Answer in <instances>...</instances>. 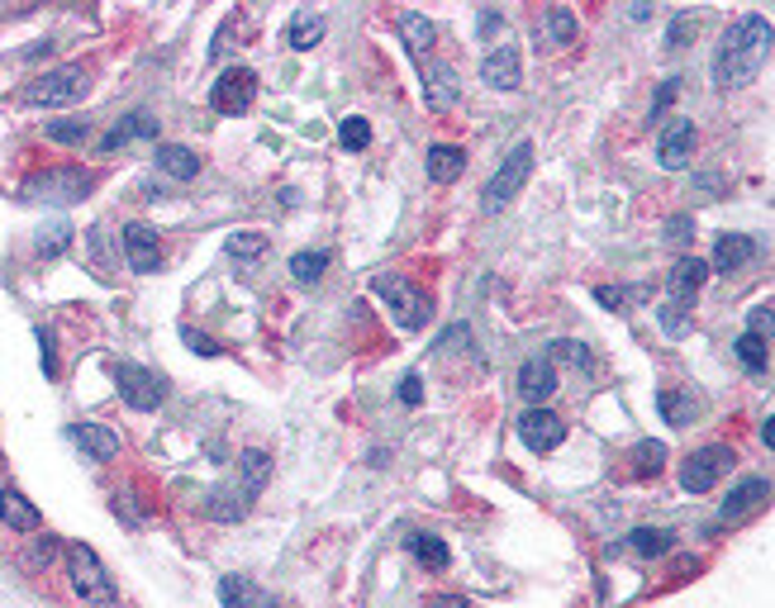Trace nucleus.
I'll list each match as a JSON object with an SVG mask.
<instances>
[{
  "label": "nucleus",
  "mask_w": 775,
  "mask_h": 608,
  "mask_svg": "<svg viewBox=\"0 0 775 608\" xmlns=\"http://www.w3.org/2000/svg\"><path fill=\"white\" fill-rule=\"evenodd\" d=\"M762 499H771V481H742L733 495L723 499V523H733V518H742V514H752Z\"/></svg>",
  "instance_id": "obj_23"
},
{
  "label": "nucleus",
  "mask_w": 775,
  "mask_h": 608,
  "mask_svg": "<svg viewBox=\"0 0 775 608\" xmlns=\"http://www.w3.org/2000/svg\"><path fill=\"white\" fill-rule=\"evenodd\" d=\"M462 171H467V153L462 148H452V143H434V148H428V177H434L438 185L457 181Z\"/></svg>",
  "instance_id": "obj_20"
},
{
  "label": "nucleus",
  "mask_w": 775,
  "mask_h": 608,
  "mask_svg": "<svg viewBox=\"0 0 775 608\" xmlns=\"http://www.w3.org/2000/svg\"><path fill=\"white\" fill-rule=\"evenodd\" d=\"M186 342H191L200 357H214V352H220V347H214V342L205 338V333H195V328H186Z\"/></svg>",
  "instance_id": "obj_47"
},
{
  "label": "nucleus",
  "mask_w": 775,
  "mask_h": 608,
  "mask_svg": "<svg viewBox=\"0 0 775 608\" xmlns=\"http://www.w3.org/2000/svg\"><path fill=\"white\" fill-rule=\"evenodd\" d=\"M690 238H695V219H690V214H671V219H666V243H671V248H685Z\"/></svg>",
  "instance_id": "obj_38"
},
{
  "label": "nucleus",
  "mask_w": 775,
  "mask_h": 608,
  "mask_svg": "<svg viewBox=\"0 0 775 608\" xmlns=\"http://www.w3.org/2000/svg\"><path fill=\"white\" fill-rule=\"evenodd\" d=\"M328 262H334V257H328V252H300L295 262H291V271H295L300 281H319Z\"/></svg>",
  "instance_id": "obj_36"
},
{
  "label": "nucleus",
  "mask_w": 775,
  "mask_h": 608,
  "mask_svg": "<svg viewBox=\"0 0 775 608\" xmlns=\"http://www.w3.org/2000/svg\"><path fill=\"white\" fill-rule=\"evenodd\" d=\"M400 34H405V43L419 57H428L434 53V24L424 20V14H400Z\"/></svg>",
  "instance_id": "obj_28"
},
{
  "label": "nucleus",
  "mask_w": 775,
  "mask_h": 608,
  "mask_svg": "<svg viewBox=\"0 0 775 608\" xmlns=\"http://www.w3.org/2000/svg\"><path fill=\"white\" fill-rule=\"evenodd\" d=\"M557 357H566V361H576V367H591V352H585L581 342H557Z\"/></svg>",
  "instance_id": "obj_46"
},
{
  "label": "nucleus",
  "mask_w": 775,
  "mask_h": 608,
  "mask_svg": "<svg viewBox=\"0 0 775 608\" xmlns=\"http://www.w3.org/2000/svg\"><path fill=\"white\" fill-rule=\"evenodd\" d=\"M238 471H243V489H248V495H262V485L271 475V457L267 452H243Z\"/></svg>",
  "instance_id": "obj_29"
},
{
  "label": "nucleus",
  "mask_w": 775,
  "mask_h": 608,
  "mask_svg": "<svg viewBox=\"0 0 775 608\" xmlns=\"http://www.w3.org/2000/svg\"><path fill=\"white\" fill-rule=\"evenodd\" d=\"M766 57H771V20H762V14H742L719 43L714 81L719 86H748V81H756V71H762Z\"/></svg>",
  "instance_id": "obj_1"
},
{
  "label": "nucleus",
  "mask_w": 775,
  "mask_h": 608,
  "mask_svg": "<svg viewBox=\"0 0 775 608\" xmlns=\"http://www.w3.org/2000/svg\"><path fill=\"white\" fill-rule=\"evenodd\" d=\"M519 438H524L528 452H552V447L566 442V424L552 409H528L519 418Z\"/></svg>",
  "instance_id": "obj_10"
},
{
  "label": "nucleus",
  "mask_w": 775,
  "mask_h": 608,
  "mask_svg": "<svg viewBox=\"0 0 775 608\" xmlns=\"http://www.w3.org/2000/svg\"><path fill=\"white\" fill-rule=\"evenodd\" d=\"M752 257H756V243L748 234H723L719 248H714V271H738V267H748Z\"/></svg>",
  "instance_id": "obj_21"
},
{
  "label": "nucleus",
  "mask_w": 775,
  "mask_h": 608,
  "mask_svg": "<svg viewBox=\"0 0 775 608\" xmlns=\"http://www.w3.org/2000/svg\"><path fill=\"white\" fill-rule=\"evenodd\" d=\"M457 95H462V81H457V71L448 63H428L424 57V105L428 110H452Z\"/></svg>",
  "instance_id": "obj_12"
},
{
  "label": "nucleus",
  "mask_w": 775,
  "mask_h": 608,
  "mask_svg": "<svg viewBox=\"0 0 775 608\" xmlns=\"http://www.w3.org/2000/svg\"><path fill=\"white\" fill-rule=\"evenodd\" d=\"M319 38H324V20H319V14H295V20H291V43H295V48L305 53Z\"/></svg>",
  "instance_id": "obj_33"
},
{
  "label": "nucleus",
  "mask_w": 775,
  "mask_h": 608,
  "mask_svg": "<svg viewBox=\"0 0 775 608\" xmlns=\"http://www.w3.org/2000/svg\"><path fill=\"white\" fill-rule=\"evenodd\" d=\"M628 547H633L638 556H666L671 552V532L666 528H638L633 538H628Z\"/></svg>",
  "instance_id": "obj_31"
},
{
  "label": "nucleus",
  "mask_w": 775,
  "mask_h": 608,
  "mask_svg": "<svg viewBox=\"0 0 775 608\" xmlns=\"http://www.w3.org/2000/svg\"><path fill=\"white\" fill-rule=\"evenodd\" d=\"M0 518H5V528H14V532H38L43 528V514L20 495V489H0Z\"/></svg>",
  "instance_id": "obj_18"
},
{
  "label": "nucleus",
  "mask_w": 775,
  "mask_h": 608,
  "mask_svg": "<svg viewBox=\"0 0 775 608\" xmlns=\"http://www.w3.org/2000/svg\"><path fill=\"white\" fill-rule=\"evenodd\" d=\"M86 191H91V177L77 167L43 171V177H29V185H24L29 200H48V205H71V200H81Z\"/></svg>",
  "instance_id": "obj_5"
},
{
  "label": "nucleus",
  "mask_w": 775,
  "mask_h": 608,
  "mask_svg": "<svg viewBox=\"0 0 775 608\" xmlns=\"http://www.w3.org/2000/svg\"><path fill=\"white\" fill-rule=\"evenodd\" d=\"M409 547H414V556H419L428 571H448L452 552H448V542H442V538H428V532H424V538H414Z\"/></svg>",
  "instance_id": "obj_30"
},
{
  "label": "nucleus",
  "mask_w": 775,
  "mask_h": 608,
  "mask_svg": "<svg viewBox=\"0 0 775 608\" xmlns=\"http://www.w3.org/2000/svg\"><path fill=\"white\" fill-rule=\"evenodd\" d=\"M38 342H43V371H48V375H57V357H53V338H48V333H38Z\"/></svg>",
  "instance_id": "obj_48"
},
{
  "label": "nucleus",
  "mask_w": 775,
  "mask_h": 608,
  "mask_svg": "<svg viewBox=\"0 0 775 608\" xmlns=\"http://www.w3.org/2000/svg\"><path fill=\"white\" fill-rule=\"evenodd\" d=\"M656 409H662L666 424L685 428V424H690V418L699 414V404H695L690 395H681V390H662V395H656Z\"/></svg>",
  "instance_id": "obj_27"
},
{
  "label": "nucleus",
  "mask_w": 775,
  "mask_h": 608,
  "mask_svg": "<svg viewBox=\"0 0 775 608\" xmlns=\"http://www.w3.org/2000/svg\"><path fill=\"white\" fill-rule=\"evenodd\" d=\"M124 257L134 271H157V262H162V248H157V234L148 224H128L124 228Z\"/></svg>",
  "instance_id": "obj_15"
},
{
  "label": "nucleus",
  "mask_w": 775,
  "mask_h": 608,
  "mask_svg": "<svg viewBox=\"0 0 775 608\" xmlns=\"http://www.w3.org/2000/svg\"><path fill=\"white\" fill-rule=\"evenodd\" d=\"M690 153H695V124L671 120L662 128V138H656V162H662L666 171H681L685 162H690Z\"/></svg>",
  "instance_id": "obj_11"
},
{
  "label": "nucleus",
  "mask_w": 775,
  "mask_h": 608,
  "mask_svg": "<svg viewBox=\"0 0 775 608\" xmlns=\"http://www.w3.org/2000/svg\"><path fill=\"white\" fill-rule=\"evenodd\" d=\"M771 328H775L771 304H756V309L748 314V333H752V338H762V342H771Z\"/></svg>",
  "instance_id": "obj_40"
},
{
  "label": "nucleus",
  "mask_w": 775,
  "mask_h": 608,
  "mask_svg": "<svg viewBox=\"0 0 775 608\" xmlns=\"http://www.w3.org/2000/svg\"><path fill=\"white\" fill-rule=\"evenodd\" d=\"M114 381H120V395L134 404V409H157L162 404V375H153V371H143L134 367V361H124V367H114Z\"/></svg>",
  "instance_id": "obj_9"
},
{
  "label": "nucleus",
  "mask_w": 775,
  "mask_h": 608,
  "mask_svg": "<svg viewBox=\"0 0 775 608\" xmlns=\"http://www.w3.org/2000/svg\"><path fill=\"white\" fill-rule=\"evenodd\" d=\"M71 438L81 442V452L91 461H114V457H120V438H114L105 424H77V428H71Z\"/></svg>",
  "instance_id": "obj_19"
},
{
  "label": "nucleus",
  "mask_w": 775,
  "mask_h": 608,
  "mask_svg": "<svg viewBox=\"0 0 775 608\" xmlns=\"http://www.w3.org/2000/svg\"><path fill=\"white\" fill-rule=\"evenodd\" d=\"M595 300L605 309H638V304L652 300V291L648 285H595Z\"/></svg>",
  "instance_id": "obj_26"
},
{
  "label": "nucleus",
  "mask_w": 775,
  "mask_h": 608,
  "mask_svg": "<svg viewBox=\"0 0 775 608\" xmlns=\"http://www.w3.org/2000/svg\"><path fill=\"white\" fill-rule=\"evenodd\" d=\"M338 138H342V148H352V153H362L367 143H371V124L367 120H342V128H338Z\"/></svg>",
  "instance_id": "obj_37"
},
{
  "label": "nucleus",
  "mask_w": 775,
  "mask_h": 608,
  "mask_svg": "<svg viewBox=\"0 0 775 608\" xmlns=\"http://www.w3.org/2000/svg\"><path fill=\"white\" fill-rule=\"evenodd\" d=\"M53 143H86V134H91V124L86 120H53L48 128H43Z\"/></svg>",
  "instance_id": "obj_34"
},
{
  "label": "nucleus",
  "mask_w": 775,
  "mask_h": 608,
  "mask_svg": "<svg viewBox=\"0 0 775 608\" xmlns=\"http://www.w3.org/2000/svg\"><path fill=\"white\" fill-rule=\"evenodd\" d=\"M633 461H638V475H656V471L666 466V447L662 442H638Z\"/></svg>",
  "instance_id": "obj_35"
},
{
  "label": "nucleus",
  "mask_w": 775,
  "mask_h": 608,
  "mask_svg": "<svg viewBox=\"0 0 775 608\" xmlns=\"http://www.w3.org/2000/svg\"><path fill=\"white\" fill-rule=\"evenodd\" d=\"M538 38H542V43H552V48H562V43H576V14H571L566 5L542 10V20H538Z\"/></svg>",
  "instance_id": "obj_22"
},
{
  "label": "nucleus",
  "mask_w": 775,
  "mask_h": 608,
  "mask_svg": "<svg viewBox=\"0 0 775 608\" xmlns=\"http://www.w3.org/2000/svg\"><path fill=\"white\" fill-rule=\"evenodd\" d=\"M762 442H766V452L775 447V418H766V424H762Z\"/></svg>",
  "instance_id": "obj_51"
},
{
  "label": "nucleus",
  "mask_w": 775,
  "mask_h": 608,
  "mask_svg": "<svg viewBox=\"0 0 775 608\" xmlns=\"http://www.w3.org/2000/svg\"><path fill=\"white\" fill-rule=\"evenodd\" d=\"M120 134L124 138H153L157 134V120L148 110H138V114H128V124H120Z\"/></svg>",
  "instance_id": "obj_39"
},
{
  "label": "nucleus",
  "mask_w": 775,
  "mask_h": 608,
  "mask_svg": "<svg viewBox=\"0 0 775 608\" xmlns=\"http://www.w3.org/2000/svg\"><path fill=\"white\" fill-rule=\"evenodd\" d=\"M690 34H695V20L690 14H676V20H671V48H681Z\"/></svg>",
  "instance_id": "obj_44"
},
{
  "label": "nucleus",
  "mask_w": 775,
  "mask_h": 608,
  "mask_svg": "<svg viewBox=\"0 0 775 608\" xmlns=\"http://www.w3.org/2000/svg\"><path fill=\"white\" fill-rule=\"evenodd\" d=\"M157 167H162L167 177H177V181H191L200 171V157L191 148H181V143H162V148H157Z\"/></svg>",
  "instance_id": "obj_25"
},
{
  "label": "nucleus",
  "mask_w": 775,
  "mask_h": 608,
  "mask_svg": "<svg viewBox=\"0 0 775 608\" xmlns=\"http://www.w3.org/2000/svg\"><path fill=\"white\" fill-rule=\"evenodd\" d=\"M528 171H533V143H519V148H514L505 162H499V171L491 177V185H485V214H499L509 205L514 195L524 191V181H528Z\"/></svg>",
  "instance_id": "obj_4"
},
{
  "label": "nucleus",
  "mask_w": 775,
  "mask_h": 608,
  "mask_svg": "<svg viewBox=\"0 0 775 608\" xmlns=\"http://www.w3.org/2000/svg\"><path fill=\"white\" fill-rule=\"evenodd\" d=\"M220 604L224 608H281L262 585L243 581V575H224V581H220Z\"/></svg>",
  "instance_id": "obj_16"
},
{
  "label": "nucleus",
  "mask_w": 775,
  "mask_h": 608,
  "mask_svg": "<svg viewBox=\"0 0 775 608\" xmlns=\"http://www.w3.org/2000/svg\"><path fill=\"white\" fill-rule=\"evenodd\" d=\"M728 466H733V452H728V447H699V452L681 466V485L690 489V495H709Z\"/></svg>",
  "instance_id": "obj_6"
},
{
  "label": "nucleus",
  "mask_w": 775,
  "mask_h": 608,
  "mask_svg": "<svg viewBox=\"0 0 775 608\" xmlns=\"http://www.w3.org/2000/svg\"><path fill=\"white\" fill-rule=\"evenodd\" d=\"M262 248H267L262 234H234V243H228V252H234V257H257Z\"/></svg>",
  "instance_id": "obj_41"
},
{
  "label": "nucleus",
  "mask_w": 775,
  "mask_h": 608,
  "mask_svg": "<svg viewBox=\"0 0 775 608\" xmlns=\"http://www.w3.org/2000/svg\"><path fill=\"white\" fill-rule=\"evenodd\" d=\"M676 91H681V81H676V77L662 81V91H656V100H652V120H662L666 105H671V100H676Z\"/></svg>",
  "instance_id": "obj_43"
},
{
  "label": "nucleus",
  "mask_w": 775,
  "mask_h": 608,
  "mask_svg": "<svg viewBox=\"0 0 775 608\" xmlns=\"http://www.w3.org/2000/svg\"><path fill=\"white\" fill-rule=\"evenodd\" d=\"M34 556L43 561V566H48V561L57 556V542H53V538H43V542H38V552H34Z\"/></svg>",
  "instance_id": "obj_50"
},
{
  "label": "nucleus",
  "mask_w": 775,
  "mask_h": 608,
  "mask_svg": "<svg viewBox=\"0 0 775 608\" xmlns=\"http://www.w3.org/2000/svg\"><path fill=\"white\" fill-rule=\"evenodd\" d=\"M709 277V267L699 262V257H681L676 267H671V277H666V291H671V304H685V300H695V291L705 285Z\"/></svg>",
  "instance_id": "obj_17"
},
{
  "label": "nucleus",
  "mask_w": 775,
  "mask_h": 608,
  "mask_svg": "<svg viewBox=\"0 0 775 608\" xmlns=\"http://www.w3.org/2000/svg\"><path fill=\"white\" fill-rule=\"evenodd\" d=\"M248 504H252V495H248V489H214V495H210V504H205V509H210V518H220V523H234V518H243V514H248Z\"/></svg>",
  "instance_id": "obj_24"
},
{
  "label": "nucleus",
  "mask_w": 775,
  "mask_h": 608,
  "mask_svg": "<svg viewBox=\"0 0 775 608\" xmlns=\"http://www.w3.org/2000/svg\"><path fill=\"white\" fill-rule=\"evenodd\" d=\"M424 608H467V599L462 595H438V599H428Z\"/></svg>",
  "instance_id": "obj_49"
},
{
  "label": "nucleus",
  "mask_w": 775,
  "mask_h": 608,
  "mask_svg": "<svg viewBox=\"0 0 775 608\" xmlns=\"http://www.w3.org/2000/svg\"><path fill=\"white\" fill-rule=\"evenodd\" d=\"M481 81H485V86H495V91H514V86L524 81V71H519V48L499 43V48L485 53V63H481Z\"/></svg>",
  "instance_id": "obj_13"
},
{
  "label": "nucleus",
  "mask_w": 775,
  "mask_h": 608,
  "mask_svg": "<svg viewBox=\"0 0 775 608\" xmlns=\"http://www.w3.org/2000/svg\"><path fill=\"white\" fill-rule=\"evenodd\" d=\"M733 352H738V361H742L748 371H766V367H771V347H766L762 338H752V333H742Z\"/></svg>",
  "instance_id": "obj_32"
},
{
  "label": "nucleus",
  "mask_w": 775,
  "mask_h": 608,
  "mask_svg": "<svg viewBox=\"0 0 775 608\" xmlns=\"http://www.w3.org/2000/svg\"><path fill=\"white\" fill-rule=\"evenodd\" d=\"M400 399H405V404H419V399H424V375H405V381H400Z\"/></svg>",
  "instance_id": "obj_45"
},
{
  "label": "nucleus",
  "mask_w": 775,
  "mask_h": 608,
  "mask_svg": "<svg viewBox=\"0 0 775 608\" xmlns=\"http://www.w3.org/2000/svg\"><path fill=\"white\" fill-rule=\"evenodd\" d=\"M67 571H71V589H77L86 604L110 608L114 599H120V589H114V581L105 575V566H100V556H96L86 542H71V547H67Z\"/></svg>",
  "instance_id": "obj_2"
},
{
  "label": "nucleus",
  "mask_w": 775,
  "mask_h": 608,
  "mask_svg": "<svg viewBox=\"0 0 775 608\" xmlns=\"http://www.w3.org/2000/svg\"><path fill=\"white\" fill-rule=\"evenodd\" d=\"M86 91H91V77H86V67L67 63V67L43 71L38 81H29V86H24V100H29V105H77Z\"/></svg>",
  "instance_id": "obj_3"
},
{
  "label": "nucleus",
  "mask_w": 775,
  "mask_h": 608,
  "mask_svg": "<svg viewBox=\"0 0 775 608\" xmlns=\"http://www.w3.org/2000/svg\"><path fill=\"white\" fill-rule=\"evenodd\" d=\"M252 95H257V77L248 67H228L220 81H214V91H210V105L220 110V114H243L252 105Z\"/></svg>",
  "instance_id": "obj_8"
},
{
  "label": "nucleus",
  "mask_w": 775,
  "mask_h": 608,
  "mask_svg": "<svg viewBox=\"0 0 775 608\" xmlns=\"http://www.w3.org/2000/svg\"><path fill=\"white\" fill-rule=\"evenodd\" d=\"M662 328L671 333V338H681V333L690 328V324H685V304H666V309H662Z\"/></svg>",
  "instance_id": "obj_42"
},
{
  "label": "nucleus",
  "mask_w": 775,
  "mask_h": 608,
  "mask_svg": "<svg viewBox=\"0 0 775 608\" xmlns=\"http://www.w3.org/2000/svg\"><path fill=\"white\" fill-rule=\"evenodd\" d=\"M552 390H557V367H552V357H528L524 367H519V395L538 409V404L548 399Z\"/></svg>",
  "instance_id": "obj_14"
},
{
  "label": "nucleus",
  "mask_w": 775,
  "mask_h": 608,
  "mask_svg": "<svg viewBox=\"0 0 775 608\" xmlns=\"http://www.w3.org/2000/svg\"><path fill=\"white\" fill-rule=\"evenodd\" d=\"M377 295L391 300V309L395 318L405 328H424V318H428V295L419 291V285H409L405 277H381L377 281Z\"/></svg>",
  "instance_id": "obj_7"
}]
</instances>
